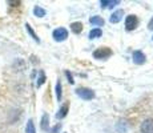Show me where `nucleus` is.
<instances>
[{
	"mask_svg": "<svg viewBox=\"0 0 153 133\" xmlns=\"http://www.w3.org/2000/svg\"><path fill=\"white\" fill-rule=\"evenodd\" d=\"M111 56H112V51L108 47H101V48H97L93 52V57L97 59V60H105V59L111 57Z\"/></svg>",
	"mask_w": 153,
	"mask_h": 133,
	"instance_id": "nucleus-1",
	"label": "nucleus"
},
{
	"mask_svg": "<svg viewBox=\"0 0 153 133\" xmlns=\"http://www.w3.org/2000/svg\"><path fill=\"white\" fill-rule=\"evenodd\" d=\"M52 37H53L55 41H64L68 37V31L65 28H63V27L56 28L53 31V33H52Z\"/></svg>",
	"mask_w": 153,
	"mask_h": 133,
	"instance_id": "nucleus-2",
	"label": "nucleus"
},
{
	"mask_svg": "<svg viewBox=\"0 0 153 133\" xmlns=\"http://www.w3.org/2000/svg\"><path fill=\"white\" fill-rule=\"evenodd\" d=\"M76 93H77V96H80L84 100L95 99V92L92 89H89V88H79V89H76Z\"/></svg>",
	"mask_w": 153,
	"mask_h": 133,
	"instance_id": "nucleus-3",
	"label": "nucleus"
},
{
	"mask_svg": "<svg viewBox=\"0 0 153 133\" xmlns=\"http://www.w3.org/2000/svg\"><path fill=\"white\" fill-rule=\"evenodd\" d=\"M137 25H139V19H137V16H134V15H129V16H126V19H125L126 31H133Z\"/></svg>",
	"mask_w": 153,
	"mask_h": 133,
	"instance_id": "nucleus-4",
	"label": "nucleus"
},
{
	"mask_svg": "<svg viewBox=\"0 0 153 133\" xmlns=\"http://www.w3.org/2000/svg\"><path fill=\"white\" fill-rule=\"evenodd\" d=\"M141 133H153V119H146L140 126Z\"/></svg>",
	"mask_w": 153,
	"mask_h": 133,
	"instance_id": "nucleus-5",
	"label": "nucleus"
},
{
	"mask_svg": "<svg viewBox=\"0 0 153 133\" xmlns=\"http://www.w3.org/2000/svg\"><path fill=\"white\" fill-rule=\"evenodd\" d=\"M146 60L145 55H144L141 51H134L133 52V63L134 64H139V65H141V64H144Z\"/></svg>",
	"mask_w": 153,
	"mask_h": 133,
	"instance_id": "nucleus-6",
	"label": "nucleus"
},
{
	"mask_svg": "<svg viewBox=\"0 0 153 133\" xmlns=\"http://www.w3.org/2000/svg\"><path fill=\"white\" fill-rule=\"evenodd\" d=\"M123 16H124V11H123V10H117V11H114V12L112 13L109 22H111V23H113V24H116V23L121 22Z\"/></svg>",
	"mask_w": 153,
	"mask_h": 133,
	"instance_id": "nucleus-7",
	"label": "nucleus"
},
{
	"mask_svg": "<svg viewBox=\"0 0 153 133\" xmlns=\"http://www.w3.org/2000/svg\"><path fill=\"white\" fill-rule=\"evenodd\" d=\"M67 113H68V104H64L60 109H59L57 113H56V117H57L59 120H61L67 116Z\"/></svg>",
	"mask_w": 153,
	"mask_h": 133,
	"instance_id": "nucleus-8",
	"label": "nucleus"
},
{
	"mask_svg": "<svg viewBox=\"0 0 153 133\" xmlns=\"http://www.w3.org/2000/svg\"><path fill=\"white\" fill-rule=\"evenodd\" d=\"M71 29H72V32H73V33L79 35V33H80L81 31H83V24H81L80 22L72 23V24H71Z\"/></svg>",
	"mask_w": 153,
	"mask_h": 133,
	"instance_id": "nucleus-9",
	"label": "nucleus"
},
{
	"mask_svg": "<svg viewBox=\"0 0 153 133\" xmlns=\"http://www.w3.org/2000/svg\"><path fill=\"white\" fill-rule=\"evenodd\" d=\"M89 22H91V24H93V25H99V27L104 25V19H102L101 16H92L89 19Z\"/></svg>",
	"mask_w": 153,
	"mask_h": 133,
	"instance_id": "nucleus-10",
	"label": "nucleus"
},
{
	"mask_svg": "<svg viewBox=\"0 0 153 133\" xmlns=\"http://www.w3.org/2000/svg\"><path fill=\"white\" fill-rule=\"evenodd\" d=\"M48 125H49V116L47 113H44L42 117V129L43 131H48L49 129Z\"/></svg>",
	"mask_w": 153,
	"mask_h": 133,
	"instance_id": "nucleus-11",
	"label": "nucleus"
},
{
	"mask_svg": "<svg viewBox=\"0 0 153 133\" xmlns=\"http://www.w3.org/2000/svg\"><path fill=\"white\" fill-rule=\"evenodd\" d=\"M102 31L100 28H95L89 32V39H97V37H101Z\"/></svg>",
	"mask_w": 153,
	"mask_h": 133,
	"instance_id": "nucleus-12",
	"label": "nucleus"
},
{
	"mask_svg": "<svg viewBox=\"0 0 153 133\" xmlns=\"http://www.w3.org/2000/svg\"><path fill=\"white\" fill-rule=\"evenodd\" d=\"M33 13H35V16H37V17H43V16H45V10L39 7V5H36V7L33 8Z\"/></svg>",
	"mask_w": 153,
	"mask_h": 133,
	"instance_id": "nucleus-13",
	"label": "nucleus"
},
{
	"mask_svg": "<svg viewBox=\"0 0 153 133\" xmlns=\"http://www.w3.org/2000/svg\"><path fill=\"white\" fill-rule=\"evenodd\" d=\"M119 0H114V1H108V0H101L100 1V4H101V8H107V7H113V5H116V4H119Z\"/></svg>",
	"mask_w": 153,
	"mask_h": 133,
	"instance_id": "nucleus-14",
	"label": "nucleus"
},
{
	"mask_svg": "<svg viewBox=\"0 0 153 133\" xmlns=\"http://www.w3.org/2000/svg\"><path fill=\"white\" fill-rule=\"evenodd\" d=\"M25 133H36V129H35V124L32 120H28L27 126H25Z\"/></svg>",
	"mask_w": 153,
	"mask_h": 133,
	"instance_id": "nucleus-15",
	"label": "nucleus"
},
{
	"mask_svg": "<svg viewBox=\"0 0 153 133\" xmlns=\"http://www.w3.org/2000/svg\"><path fill=\"white\" fill-rule=\"evenodd\" d=\"M25 28H27L28 33L32 36V39H33L35 41H37V43H40V39H39V37H37V35L35 33V31H33V29H32V27L29 25V24H25Z\"/></svg>",
	"mask_w": 153,
	"mask_h": 133,
	"instance_id": "nucleus-16",
	"label": "nucleus"
},
{
	"mask_svg": "<svg viewBox=\"0 0 153 133\" xmlns=\"http://www.w3.org/2000/svg\"><path fill=\"white\" fill-rule=\"evenodd\" d=\"M39 79H37V87H42V85L44 84V82H45V73L43 72V71H40V73H39Z\"/></svg>",
	"mask_w": 153,
	"mask_h": 133,
	"instance_id": "nucleus-17",
	"label": "nucleus"
},
{
	"mask_svg": "<svg viewBox=\"0 0 153 133\" xmlns=\"http://www.w3.org/2000/svg\"><path fill=\"white\" fill-rule=\"evenodd\" d=\"M56 97H57L59 101L61 100V82L60 81H57V84H56Z\"/></svg>",
	"mask_w": 153,
	"mask_h": 133,
	"instance_id": "nucleus-18",
	"label": "nucleus"
},
{
	"mask_svg": "<svg viewBox=\"0 0 153 133\" xmlns=\"http://www.w3.org/2000/svg\"><path fill=\"white\" fill-rule=\"evenodd\" d=\"M65 76H67V77H68L69 84H73V82H75V80H73V76L71 75V72H68V71H67V72H65Z\"/></svg>",
	"mask_w": 153,
	"mask_h": 133,
	"instance_id": "nucleus-19",
	"label": "nucleus"
},
{
	"mask_svg": "<svg viewBox=\"0 0 153 133\" xmlns=\"http://www.w3.org/2000/svg\"><path fill=\"white\" fill-rule=\"evenodd\" d=\"M60 128H61V124H57L56 126H53V128H52L51 133H59V131H60Z\"/></svg>",
	"mask_w": 153,
	"mask_h": 133,
	"instance_id": "nucleus-20",
	"label": "nucleus"
},
{
	"mask_svg": "<svg viewBox=\"0 0 153 133\" xmlns=\"http://www.w3.org/2000/svg\"><path fill=\"white\" fill-rule=\"evenodd\" d=\"M148 28H149V29H153V17L151 19V22H149V24H148Z\"/></svg>",
	"mask_w": 153,
	"mask_h": 133,
	"instance_id": "nucleus-21",
	"label": "nucleus"
}]
</instances>
